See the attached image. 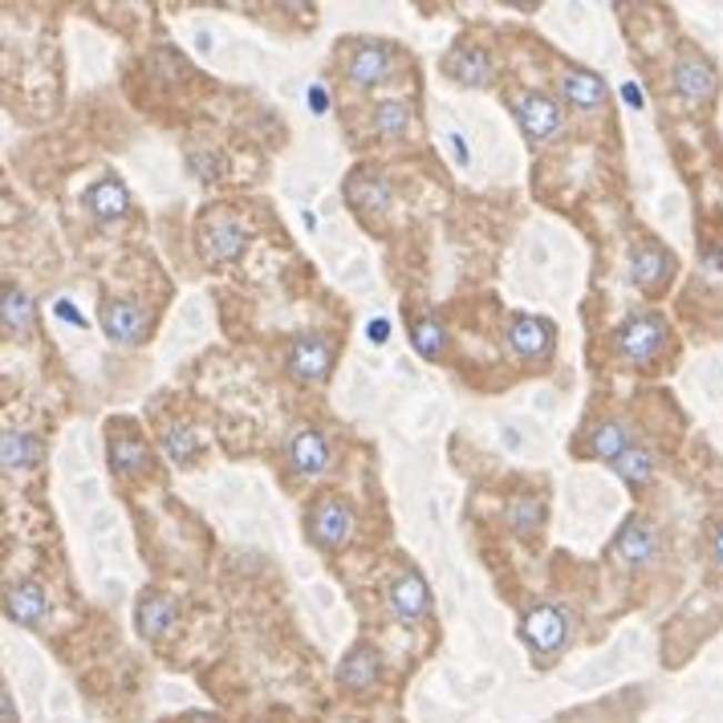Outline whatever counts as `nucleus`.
Listing matches in <instances>:
<instances>
[{
	"label": "nucleus",
	"mask_w": 723,
	"mask_h": 723,
	"mask_svg": "<svg viewBox=\"0 0 723 723\" xmlns=\"http://www.w3.org/2000/svg\"><path fill=\"white\" fill-rule=\"evenodd\" d=\"M386 602H391V614L399 622H419V617L431 614V590L423 573L415 570H403L399 578L391 581V590H386Z\"/></svg>",
	"instance_id": "nucleus-14"
},
{
	"label": "nucleus",
	"mask_w": 723,
	"mask_h": 723,
	"mask_svg": "<svg viewBox=\"0 0 723 723\" xmlns=\"http://www.w3.org/2000/svg\"><path fill=\"white\" fill-rule=\"evenodd\" d=\"M553 342H558V330L545 318H533V313H512L509 318V345L516 358L545 362L553 354Z\"/></svg>",
	"instance_id": "nucleus-10"
},
{
	"label": "nucleus",
	"mask_w": 723,
	"mask_h": 723,
	"mask_svg": "<svg viewBox=\"0 0 723 723\" xmlns=\"http://www.w3.org/2000/svg\"><path fill=\"white\" fill-rule=\"evenodd\" d=\"M285 370L293 374L297 382H325L333 374V345L330 338H321V333H301L289 342V354H285Z\"/></svg>",
	"instance_id": "nucleus-7"
},
{
	"label": "nucleus",
	"mask_w": 723,
	"mask_h": 723,
	"mask_svg": "<svg viewBox=\"0 0 723 723\" xmlns=\"http://www.w3.org/2000/svg\"><path fill=\"white\" fill-rule=\"evenodd\" d=\"M675 252H666L659 240H642V244H634V252H630V281L642 289L646 297H659L666 293V285L675 281Z\"/></svg>",
	"instance_id": "nucleus-5"
},
{
	"label": "nucleus",
	"mask_w": 723,
	"mask_h": 723,
	"mask_svg": "<svg viewBox=\"0 0 723 723\" xmlns=\"http://www.w3.org/2000/svg\"><path fill=\"white\" fill-rule=\"evenodd\" d=\"M163 451L179 463V468H191V463L200 460L203 439L195 435V431H191L188 423H171V428L163 431Z\"/></svg>",
	"instance_id": "nucleus-29"
},
{
	"label": "nucleus",
	"mask_w": 723,
	"mask_h": 723,
	"mask_svg": "<svg viewBox=\"0 0 723 723\" xmlns=\"http://www.w3.org/2000/svg\"><path fill=\"white\" fill-rule=\"evenodd\" d=\"M630 448H639V443H634L626 423H617V419H602V423L590 431V455H598V460L617 463Z\"/></svg>",
	"instance_id": "nucleus-24"
},
{
	"label": "nucleus",
	"mask_w": 723,
	"mask_h": 723,
	"mask_svg": "<svg viewBox=\"0 0 723 723\" xmlns=\"http://www.w3.org/2000/svg\"><path fill=\"white\" fill-rule=\"evenodd\" d=\"M504 521H509V529H512L516 536H521V541H533V536L541 533V521H545V504L524 492V496H516V500L509 504Z\"/></svg>",
	"instance_id": "nucleus-27"
},
{
	"label": "nucleus",
	"mask_w": 723,
	"mask_h": 723,
	"mask_svg": "<svg viewBox=\"0 0 723 723\" xmlns=\"http://www.w3.org/2000/svg\"><path fill=\"white\" fill-rule=\"evenodd\" d=\"M0 463H4V472H24V468L41 463V439L9 428L0 439Z\"/></svg>",
	"instance_id": "nucleus-26"
},
{
	"label": "nucleus",
	"mask_w": 723,
	"mask_h": 723,
	"mask_svg": "<svg viewBox=\"0 0 723 723\" xmlns=\"http://www.w3.org/2000/svg\"><path fill=\"white\" fill-rule=\"evenodd\" d=\"M614 553L626 561V565H651L654 553H659V533H654L642 516H634V521L622 524V533H617V541H614Z\"/></svg>",
	"instance_id": "nucleus-20"
},
{
	"label": "nucleus",
	"mask_w": 723,
	"mask_h": 723,
	"mask_svg": "<svg viewBox=\"0 0 723 723\" xmlns=\"http://www.w3.org/2000/svg\"><path fill=\"white\" fill-rule=\"evenodd\" d=\"M521 634L536 654H553L561 651V642L570 639V622H565V614H561L558 605H536V610L524 614Z\"/></svg>",
	"instance_id": "nucleus-12"
},
{
	"label": "nucleus",
	"mask_w": 723,
	"mask_h": 723,
	"mask_svg": "<svg viewBox=\"0 0 723 723\" xmlns=\"http://www.w3.org/2000/svg\"><path fill=\"white\" fill-rule=\"evenodd\" d=\"M561 107L553 102L549 94H524L521 102H516V122H521V131L529 143H545V139H553V134L561 131Z\"/></svg>",
	"instance_id": "nucleus-13"
},
{
	"label": "nucleus",
	"mask_w": 723,
	"mask_h": 723,
	"mask_svg": "<svg viewBox=\"0 0 723 723\" xmlns=\"http://www.w3.org/2000/svg\"><path fill=\"white\" fill-rule=\"evenodd\" d=\"M671 82H675V94L691 107H707L715 94H720V70L712 66L707 53H700L695 46L679 49L675 66H671Z\"/></svg>",
	"instance_id": "nucleus-3"
},
{
	"label": "nucleus",
	"mask_w": 723,
	"mask_h": 723,
	"mask_svg": "<svg viewBox=\"0 0 723 723\" xmlns=\"http://www.w3.org/2000/svg\"><path fill=\"white\" fill-rule=\"evenodd\" d=\"M305 533L309 541L318 549H325V553H333V549H345L350 541H354L358 533V512L354 504L345 496H318L313 500V509H309L305 516Z\"/></svg>",
	"instance_id": "nucleus-1"
},
{
	"label": "nucleus",
	"mask_w": 723,
	"mask_h": 723,
	"mask_svg": "<svg viewBox=\"0 0 723 723\" xmlns=\"http://www.w3.org/2000/svg\"><path fill=\"white\" fill-rule=\"evenodd\" d=\"M102 333L119 345H143L151 333V313L139 301H102Z\"/></svg>",
	"instance_id": "nucleus-8"
},
{
	"label": "nucleus",
	"mask_w": 723,
	"mask_h": 723,
	"mask_svg": "<svg viewBox=\"0 0 723 723\" xmlns=\"http://www.w3.org/2000/svg\"><path fill=\"white\" fill-rule=\"evenodd\" d=\"M345 203H350L362 220H374V215L391 212L394 191H391V183H386V175L358 167L354 175L345 179Z\"/></svg>",
	"instance_id": "nucleus-9"
},
{
	"label": "nucleus",
	"mask_w": 723,
	"mask_h": 723,
	"mask_svg": "<svg viewBox=\"0 0 723 723\" xmlns=\"http://www.w3.org/2000/svg\"><path fill=\"white\" fill-rule=\"evenodd\" d=\"M0 700H4V703H0V707H4V723H17V715H12V691L4 687V691H0Z\"/></svg>",
	"instance_id": "nucleus-33"
},
{
	"label": "nucleus",
	"mask_w": 723,
	"mask_h": 723,
	"mask_svg": "<svg viewBox=\"0 0 723 723\" xmlns=\"http://www.w3.org/2000/svg\"><path fill=\"white\" fill-rule=\"evenodd\" d=\"M370 127L382 139H406L415 131V110H411V102H374L370 107Z\"/></svg>",
	"instance_id": "nucleus-25"
},
{
	"label": "nucleus",
	"mask_w": 723,
	"mask_h": 723,
	"mask_svg": "<svg viewBox=\"0 0 723 723\" xmlns=\"http://www.w3.org/2000/svg\"><path fill=\"white\" fill-rule=\"evenodd\" d=\"M666 338H671V330H666V321L659 313H630L614 330V350L626 362L646 366V362H654V358L663 354Z\"/></svg>",
	"instance_id": "nucleus-2"
},
{
	"label": "nucleus",
	"mask_w": 723,
	"mask_h": 723,
	"mask_svg": "<svg viewBox=\"0 0 723 723\" xmlns=\"http://www.w3.org/2000/svg\"><path fill=\"white\" fill-rule=\"evenodd\" d=\"M107 455H110V468H114L119 475H127V480L151 472V451H147V443L134 435V431H122V435H114V431H110Z\"/></svg>",
	"instance_id": "nucleus-21"
},
{
	"label": "nucleus",
	"mask_w": 723,
	"mask_h": 723,
	"mask_svg": "<svg viewBox=\"0 0 723 723\" xmlns=\"http://www.w3.org/2000/svg\"><path fill=\"white\" fill-rule=\"evenodd\" d=\"M712 561L723 570V524L712 533Z\"/></svg>",
	"instance_id": "nucleus-32"
},
{
	"label": "nucleus",
	"mask_w": 723,
	"mask_h": 723,
	"mask_svg": "<svg viewBox=\"0 0 723 723\" xmlns=\"http://www.w3.org/2000/svg\"><path fill=\"white\" fill-rule=\"evenodd\" d=\"M561 90L570 98V107L578 110H602L605 107V82L585 66H570L565 78H561Z\"/></svg>",
	"instance_id": "nucleus-23"
},
{
	"label": "nucleus",
	"mask_w": 723,
	"mask_h": 723,
	"mask_svg": "<svg viewBox=\"0 0 723 723\" xmlns=\"http://www.w3.org/2000/svg\"><path fill=\"white\" fill-rule=\"evenodd\" d=\"M195 240H200L203 261H208V264H228V261H237L240 252L249 249V228L240 224L232 212L215 208V212H208L200 220V232H195Z\"/></svg>",
	"instance_id": "nucleus-4"
},
{
	"label": "nucleus",
	"mask_w": 723,
	"mask_h": 723,
	"mask_svg": "<svg viewBox=\"0 0 723 723\" xmlns=\"http://www.w3.org/2000/svg\"><path fill=\"white\" fill-rule=\"evenodd\" d=\"M379 675H382L379 651H374L370 642H358L354 651L342 659V666H338V687H342L345 695L362 700V695H370V691L379 687Z\"/></svg>",
	"instance_id": "nucleus-11"
},
{
	"label": "nucleus",
	"mask_w": 723,
	"mask_h": 723,
	"mask_svg": "<svg viewBox=\"0 0 723 723\" xmlns=\"http://www.w3.org/2000/svg\"><path fill=\"white\" fill-rule=\"evenodd\" d=\"M394 73V49L382 41H354L345 53V82L354 90H374V86L391 82Z\"/></svg>",
	"instance_id": "nucleus-6"
},
{
	"label": "nucleus",
	"mask_w": 723,
	"mask_h": 723,
	"mask_svg": "<svg viewBox=\"0 0 723 723\" xmlns=\"http://www.w3.org/2000/svg\"><path fill=\"white\" fill-rule=\"evenodd\" d=\"M86 212L94 215L98 224H114V220H122V215L131 212V191H127V183L114 175L90 183V188H86Z\"/></svg>",
	"instance_id": "nucleus-16"
},
{
	"label": "nucleus",
	"mask_w": 723,
	"mask_h": 723,
	"mask_svg": "<svg viewBox=\"0 0 723 723\" xmlns=\"http://www.w3.org/2000/svg\"><path fill=\"white\" fill-rule=\"evenodd\" d=\"M443 73L460 86H488L492 82V58L480 46H460L443 58Z\"/></svg>",
	"instance_id": "nucleus-18"
},
{
	"label": "nucleus",
	"mask_w": 723,
	"mask_h": 723,
	"mask_svg": "<svg viewBox=\"0 0 723 723\" xmlns=\"http://www.w3.org/2000/svg\"><path fill=\"white\" fill-rule=\"evenodd\" d=\"M4 614L17 626H41L49 617V593L37 585V581H17L4 593Z\"/></svg>",
	"instance_id": "nucleus-17"
},
{
	"label": "nucleus",
	"mask_w": 723,
	"mask_h": 723,
	"mask_svg": "<svg viewBox=\"0 0 723 723\" xmlns=\"http://www.w3.org/2000/svg\"><path fill=\"white\" fill-rule=\"evenodd\" d=\"M333 451L330 439L321 435L318 428H297L293 439H289V463H293L297 475H321L330 468Z\"/></svg>",
	"instance_id": "nucleus-15"
},
{
	"label": "nucleus",
	"mask_w": 723,
	"mask_h": 723,
	"mask_svg": "<svg viewBox=\"0 0 723 723\" xmlns=\"http://www.w3.org/2000/svg\"><path fill=\"white\" fill-rule=\"evenodd\" d=\"M134 622H139V634H147V639H167L179 622V605L171 602L167 593L147 590L143 598H139V614H134Z\"/></svg>",
	"instance_id": "nucleus-19"
},
{
	"label": "nucleus",
	"mask_w": 723,
	"mask_h": 723,
	"mask_svg": "<svg viewBox=\"0 0 723 723\" xmlns=\"http://www.w3.org/2000/svg\"><path fill=\"white\" fill-rule=\"evenodd\" d=\"M188 163L203 183H215V179L224 175V159H220V151H212V147H191Z\"/></svg>",
	"instance_id": "nucleus-31"
},
{
	"label": "nucleus",
	"mask_w": 723,
	"mask_h": 723,
	"mask_svg": "<svg viewBox=\"0 0 723 723\" xmlns=\"http://www.w3.org/2000/svg\"><path fill=\"white\" fill-rule=\"evenodd\" d=\"M411 345H415L428 362L443 358V350H448V330H443V321L431 318V313H423V318L411 321Z\"/></svg>",
	"instance_id": "nucleus-28"
},
{
	"label": "nucleus",
	"mask_w": 723,
	"mask_h": 723,
	"mask_svg": "<svg viewBox=\"0 0 723 723\" xmlns=\"http://www.w3.org/2000/svg\"><path fill=\"white\" fill-rule=\"evenodd\" d=\"M614 472L622 475L630 488H646L654 480V455L646 448H630L626 455L614 463Z\"/></svg>",
	"instance_id": "nucleus-30"
},
{
	"label": "nucleus",
	"mask_w": 723,
	"mask_h": 723,
	"mask_svg": "<svg viewBox=\"0 0 723 723\" xmlns=\"http://www.w3.org/2000/svg\"><path fill=\"white\" fill-rule=\"evenodd\" d=\"M0 321H4V333H9V338H24L37 321L33 297L24 293L12 277L4 281V289H0Z\"/></svg>",
	"instance_id": "nucleus-22"
}]
</instances>
